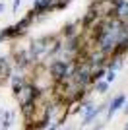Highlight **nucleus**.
I'll use <instances>...</instances> for the list:
<instances>
[{"instance_id":"f257e3e1","label":"nucleus","mask_w":128,"mask_h":130,"mask_svg":"<svg viewBox=\"0 0 128 130\" xmlns=\"http://www.w3.org/2000/svg\"><path fill=\"white\" fill-rule=\"evenodd\" d=\"M16 91H18V97H20L21 107L25 109V111H29L31 105H33V101H35V87H33L31 84H25V86L21 84Z\"/></svg>"},{"instance_id":"f03ea898","label":"nucleus","mask_w":128,"mask_h":130,"mask_svg":"<svg viewBox=\"0 0 128 130\" xmlns=\"http://www.w3.org/2000/svg\"><path fill=\"white\" fill-rule=\"evenodd\" d=\"M122 99H124V97H117V99H115V103H113V107H111V113H115V109L122 103Z\"/></svg>"},{"instance_id":"7ed1b4c3","label":"nucleus","mask_w":128,"mask_h":130,"mask_svg":"<svg viewBox=\"0 0 128 130\" xmlns=\"http://www.w3.org/2000/svg\"><path fill=\"white\" fill-rule=\"evenodd\" d=\"M70 0H53V4H58V6H64V4H68Z\"/></svg>"}]
</instances>
